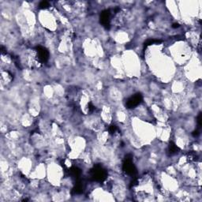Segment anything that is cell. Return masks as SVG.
Instances as JSON below:
<instances>
[{"instance_id":"1","label":"cell","mask_w":202,"mask_h":202,"mask_svg":"<svg viewBox=\"0 0 202 202\" xmlns=\"http://www.w3.org/2000/svg\"><path fill=\"white\" fill-rule=\"evenodd\" d=\"M122 168H123V171H124L127 175H131V176L134 175L135 173H136V168H135L134 163H133L132 158L129 156H127L126 158H125L124 162H123V165H122Z\"/></svg>"},{"instance_id":"2","label":"cell","mask_w":202,"mask_h":202,"mask_svg":"<svg viewBox=\"0 0 202 202\" xmlns=\"http://www.w3.org/2000/svg\"><path fill=\"white\" fill-rule=\"evenodd\" d=\"M92 178H93L95 181L97 182H103L107 177V172L103 169L101 167L98 166L94 167L93 170L92 171Z\"/></svg>"},{"instance_id":"3","label":"cell","mask_w":202,"mask_h":202,"mask_svg":"<svg viewBox=\"0 0 202 202\" xmlns=\"http://www.w3.org/2000/svg\"><path fill=\"white\" fill-rule=\"evenodd\" d=\"M142 100L143 97L141 94H135L134 96H131L130 98L128 99L127 101H126V105L128 108H134V107L139 105V104L142 102Z\"/></svg>"},{"instance_id":"4","label":"cell","mask_w":202,"mask_h":202,"mask_svg":"<svg viewBox=\"0 0 202 202\" xmlns=\"http://www.w3.org/2000/svg\"><path fill=\"white\" fill-rule=\"evenodd\" d=\"M36 53H37V58L41 63H45L48 61L49 57V53L47 51L46 48L43 47H38L36 48Z\"/></svg>"},{"instance_id":"5","label":"cell","mask_w":202,"mask_h":202,"mask_svg":"<svg viewBox=\"0 0 202 202\" xmlns=\"http://www.w3.org/2000/svg\"><path fill=\"white\" fill-rule=\"evenodd\" d=\"M100 22L107 29H109L110 23V12L109 10H104L100 14Z\"/></svg>"},{"instance_id":"6","label":"cell","mask_w":202,"mask_h":202,"mask_svg":"<svg viewBox=\"0 0 202 202\" xmlns=\"http://www.w3.org/2000/svg\"><path fill=\"white\" fill-rule=\"evenodd\" d=\"M70 174L73 177H75V178H78V177L81 175V171L79 170L78 167H73L70 169Z\"/></svg>"},{"instance_id":"7","label":"cell","mask_w":202,"mask_h":202,"mask_svg":"<svg viewBox=\"0 0 202 202\" xmlns=\"http://www.w3.org/2000/svg\"><path fill=\"white\" fill-rule=\"evenodd\" d=\"M178 151V146H177L175 144H174L173 142H171L170 145H169V152L171 153V154H175V153H176Z\"/></svg>"},{"instance_id":"8","label":"cell","mask_w":202,"mask_h":202,"mask_svg":"<svg viewBox=\"0 0 202 202\" xmlns=\"http://www.w3.org/2000/svg\"><path fill=\"white\" fill-rule=\"evenodd\" d=\"M117 130H118V128L115 125H111V126H110V128H109V131H110V134H115V133L117 132Z\"/></svg>"},{"instance_id":"9","label":"cell","mask_w":202,"mask_h":202,"mask_svg":"<svg viewBox=\"0 0 202 202\" xmlns=\"http://www.w3.org/2000/svg\"><path fill=\"white\" fill-rule=\"evenodd\" d=\"M39 7L41 9H45L49 7V3H48V2H46V1H43V2H41L40 3Z\"/></svg>"},{"instance_id":"10","label":"cell","mask_w":202,"mask_h":202,"mask_svg":"<svg viewBox=\"0 0 202 202\" xmlns=\"http://www.w3.org/2000/svg\"><path fill=\"white\" fill-rule=\"evenodd\" d=\"M178 27V24H174L173 25V28H177Z\"/></svg>"}]
</instances>
